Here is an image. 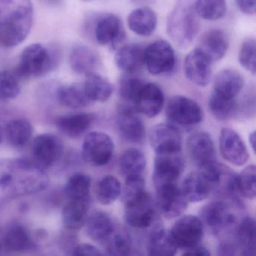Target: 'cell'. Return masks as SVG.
<instances>
[{"label": "cell", "mask_w": 256, "mask_h": 256, "mask_svg": "<svg viewBox=\"0 0 256 256\" xmlns=\"http://www.w3.org/2000/svg\"><path fill=\"white\" fill-rule=\"evenodd\" d=\"M2 162L0 166L2 199L36 192L47 185V176L38 164L22 160Z\"/></svg>", "instance_id": "cell-1"}, {"label": "cell", "mask_w": 256, "mask_h": 256, "mask_svg": "<svg viewBox=\"0 0 256 256\" xmlns=\"http://www.w3.org/2000/svg\"><path fill=\"white\" fill-rule=\"evenodd\" d=\"M31 0H0V42L6 48L22 44L34 22Z\"/></svg>", "instance_id": "cell-2"}, {"label": "cell", "mask_w": 256, "mask_h": 256, "mask_svg": "<svg viewBox=\"0 0 256 256\" xmlns=\"http://www.w3.org/2000/svg\"><path fill=\"white\" fill-rule=\"evenodd\" d=\"M194 2L196 0H178L167 18L168 35L181 49L188 48L194 42L200 28Z\"/></svg>", "instance_id": "cell-3"}, {"label": "cell", "mask_w": 256, "mask_h": 256, "mask_svg": "<svg viewBox=\"0 0 256 256\" xmlns=\"http://www.w3.org/2000/svg\"><path fill=\"white\" fill-rule=\"evenodd\" d=\"M60 56L56 47L31 44L22 52L16 74L23 78L41 77L59 65Z\"/></svg>", "instance_id": "cell-4"}, {"label": "cell", "mask_w": 256, "mask_h": 256, "mask_svg": "<svg viewBox=\"0 0 256 256\" xmlns=\"http://www.w3.org/2000/svg\"><path fill=\"white\" fill-rule=\"evenodd\" d=\"M144 65L152 76H166L176 67L173 47L166 40H156L144 48Z\"/></svg>", "instance_id": "cell-5"}, {"label": "cell", "mask_w": 256, "mask_h": 256, "mask_svg": "<svg viewBox=\"0 0 256 256\" xmlns=\"http://www.w3.org/2000/svg\"><path fill=\"white\" fill-rule=\"evenodd\" d=\"M114 150V145L110 136L103 132H92L84 140L82 158L90 166H106L112 160Z\"/></svg>", "instance_id": "cell-6"}, {"label": "cell", "mask_w": 256, "mask_h": 256, "mask_svg": "<svg viewBox=\"0 0 256 256\" xmlns=\"http://www.w3.org/2000/svg\"><path fill=\"white\" fill-rule=\"evenodd\" d=\"M125 205L126 222L134 228H148L158 220L156 203L148 193L145 192Z\"/></svg>", "instance_id": "cell-7"}, {"label": "cell", "mask_w": 256, "mask_h": 256, "mask_svg": "<svg viewBox=\"0 0 256 256\" xmlns=\"http://www.w3.org/2000/svg\"><path fill=\"white\" fill-rule=\"evenodd\" d=\"M202 224L214 235L229 230L236 222V216L228 204L216 200L205 205L200 212Z\"/></svg>", "instance_id": "cell-8"}, {"label": "cell", "mask_w": 256, "mask_h": 256, "mask_svg": "<svg viewBox=\"0 0 256 256\" xmlns=\"http://www.w3.org/2000/svg\"><path fill=\"white\" fill-rule=\"evenodd\" d=\"M166 115L172 124L182 126L197 125L203 119L200 106L192 98L182 96H175L169 100Z\"/></svg>", "instance_id": "cell-9"}, {"label": "cell", "mask_w": 256, "mask_h": 256, "mask_svg": "<svg viewBox=\"0 0 256 256\" xmlns=\"http://www.w3.org/2000/svg\"><path fill=\"white\" fill-rule=\"evenodd\" d=\"M169 234L178 248L186 250L200 244L203 238L204 226L198 217L184 216L174 223Z\"/></svg>", "instance_id": "cell-10"}, {"label": "cell", "mask_w": 256, "mask_h": 256, "mask_svg": "<svg viewBox=\"0 0 256 256\" xmlns=\"http://www.w3.org/2000/svg\"><path fill=\"white\" fill-rule=\"evenodd\" d=\"M92 35L100 46L115 49L125 38L120 19L113 14H103L94 20Z\"/></svg>", "instance_id": "cell-11"}, {"label": "cell", "mask_w": 256, "mask_h": 256, "mask_svg": "<svg viewBox=\"0 0 256 256\" xmlns=\"http://www.w3.org/2000/svg\"><path fill=\"white\" fill-rule=\"evenodd\" d=\"M184 169V160L180 152L156 154L152 174L156 188L168 184H176Z\"/></svg>", "instance_id": "cell-12"}, {"label": "cell", "mask_w": 256, "mask_h": 256, "mask_svg": "<svg viewBox=\"0 0 256 256\" xmlns=\"http://www.w3.org/2000/svg\"><path fill=\"white\" fill-rule=\"evenodd\" d=\"M187 149L194 164L202 170L217 162L215 145L208 133L199 132L192 134L187 140Z\"/></svg>", "instance_id": "cell-13"}, {"label": "cell", "mask_w": 256, "mask_h": 256, "mask_svg": "<svg viewBox=\"0 0 256 256\" xmlns=\"http://www.w3.org/2000/svg\"><path fill=\"white\" fill-rule=\"evenodd\" d=\"M156 190L157 208L166 218H176L185 212L188 200L176 184H168Z\"/></svg>", "instance_id": "cell-14"}, {"label": "cell", "mask_w": 256, "mask_h": 256, "mask_svg": "<svg viewBox=\"0 0 256 256\" xmlns=\"http://www.w3.org/2000/svg\"><path fill=\"white\" fill-rule=\"evenodd\" d=\"M62 140L50 133L38 134L32 142V154L40 167H50L54 164L64 154Z\"/></svg>", "instance_id": "cell-15"}, {"label": "cell", "mask_w": 256, "mask_h": 256, "mask_svg": "<svg viewBox=\"0 0 256 256\" xmlns=\"http://www.w3.org/2000/svg\"><path fill=\"white\" fill-rule=\"evenodd\" d=\"M150 142L156 154H174L180 152L182 137L175 126L160 124L150 131Z\"/></svg>", "instance_id": "cell-16"}, {"label": "cell", "mask_w": 256, "mask_h": 256, "mask_svg": "<svg viewBox=\"0 0 256 256\" xmlns=\"http://www.w3.org/2000/svg\"><path fill=\"white\" fill-rule=\"evenodd\" d=\"M116 125L120 134L127 142L139 144L144 140V124L136 108L122 104L118 110Z\"/></svg>", "instance_id": "cell-17"}, {"label": "cell", "mask_w": 256, "mask_h": 256, "mask_svg": "<svg viewBox=\"0 0 256 256\" xmlns=\"http://www.w3.org/2000/svg\"><path fill=\"white\" fill-rule=\"evenodd\" d=\"M212 62L200 49H193L184 60L186 77L194 85L206 86L212 78Z\"/></svg>", "instance_id": "cell-18"}, {"label": "cell", "mask_w": 256, "mask_h": 256, "mask_svg": "<svg viewBox=\"0 0 256 256\" xmlns=\"http://www.w3.org/2000/svg\"><path fill=\"white\" fill-rule=\"evenodd\" d=\"M220 148L222 156L230 164L244 166L248 158L246 146L240 136L228 128L222 130L220 137Z\"/></svg>", "instance_id": "cell-19"}, {"label": "cell", "mask_w": 256, "mask_h": 256, "mask_svg": "<svg viewBox=\"0 0 256 256\" xmlns=\"http://www.w3.org/2000/svg\"><path fill=\"white\" fill-rule=\"evenodd\" d=\"M228 47L229 38L226 32L220 29H211L200 36L198 48L215 62L226 56Z\"/></svg>", "instance_id": "cell-20"}, {"label": "cell", "mask_w": 256, "mask_h": 256, "mask_svg": "<svg viewBox=\"0 0 256 256\" xmlns=\"http://www.w3.org/2000/svg\"><path fill=\"white\" fill-rule=\"evenodd\" d=\"M244 85V77L239 72L226 68L214 78L212 92L223 98L234 100L242 90Z\"/></svg>", "instance_id": "cell-21"}, {"label": "cell", "mask_w": 256, "mask_h": 256, "mask_svg": "<svg viewBox=\"0 0 256 256\" xmlns=\"http://www.w3.org/2000/svg\"><path fill=\"white\" fill-rule=\"evenodd\" d=\"M164 96L162 90L154 83H145L136 102L138 112L148 118L157 116L162 110Z\"/></svg>", "instance_id": "cell-22"}, {"label": "cell", "mask_w": 256, "mask_h": 256, "mask_svg": "<svg viewBox=\"0 0 256 256\" xmlns=\"http://www.w3.org/2000/svg\"><path fill=\"white\" fill-rule=\"evenodd\" d=\"M114 61L121 71L126 74H134L144 65V48L140 44H126L118 49Z\"/></svg>", "instance_id": "cell-23"}, {"label": "cell", "mask_w": 256, "mask_h": 256, "mask_svg": "<svg viewBox=\"0 0 256 256\" xmlns=\"http://www.w3.org/2000/svg\"><path fill=\"white\" fill-rule=\"evenodd\" d=\"M127 24L130 30L136 35L148 37L155 32L158 18L154 10L148 6H140L130 13Z\"/></svg>", "instance_id": "cell-24"}, {"label": "cell", "mask_w": 256, "mask_h": 256, "mask_svg": "<svg viewBox=\"0 0 256 256\" xmlns=\"http://www.w3.org/2000/svg\"><path fill=\"white\" fill-rule=\"evenodd\" d=\"M181 190L188 202H199L209 197L212 186L204 174L194 172L186 176Z\"/></svg>", "instance_id": "cell-25"}, {"label": "cell", "mask_w": 256, "mask_h": 256, "mask_svg": "<svg viewBox=\"0 0 256 256\" xmlns=\"http://www.w3.org/2000/svg\"><path fill=\"white\" fill-rule=\"evenodd\" d=\"M88 236L96 242H103L115 230V224L110 216L103 211H94L88 216L85 223Z\"/></svg>", "instance_id": "cell-26"}, {"label": "cell", "mask_w": 256, "mask_h": 256, "mask_svg": "<svg viewBox=\"0 0 256 256\" xmlns=\"http://www.w3.org/2000/svg\"><path fill=\"white\" fill-rule=\"evenodd\" d=\"M70 64L74 72L88 76L95 72L100 59L97 54L88 46H76L70 52Z\"/></svg>", "instance_id": "cell-27"}, {"label": "cell", "mask_w": 256, "mask_h": 256, "mask_svg": "<svg viewBox=\"0 0 256 256\" xmlns=\"http://www.w3.org/2000/svg\"><path fill=\"white\" fill-rule=\"evenodd\" d=\"M94 120V116L91 114H74L58 118L56 125L62 134L72 138H77L90 128Z\"/></svg>", "instance_id": "cell-28"}, {"label": "cell", "mask_w": 256, "mask_h": 256, "mask_svg": "<svg viewBox=\"0 0 256 256\" xmlns=\"http://www.w3.org/2000/svg\"><path fill=\"white\" fill-rule=\"evenodd\" d=\"M90 199L70 200L62 210V222L70 230H79L84 226L89 210Z\"/></svg>", "instance_id": "cell-29"}, {"label": "cell", "mask_w": 256, "mask_h": 256, "mask_svg": "<svg viewBox=\"0 0 256 256\" xmlns=\"http://www.w3.org/2000/svg\"><path fill=\"white\" fill-rule=\"evenodd\" d=\"M176 250L178 247L170 238L169 232H166L160 224L152 228L148 245V252L150 256H174Z\"/></svg>", "instance_id": "cell-30"}, {"label": "cell", "mask_w": 256, "mask_h": 256, "mask_svg": "<svg viewBox=\"0 0 256 256\" xmlns=\"http://www.w3.org/2000/svg\"><path fill=\"white\" fill-rule=\"evenodd\" d=\"M56 97L60 104L70 108H82L92 102L86 96L83 84L60 86L56 91Z\"/></svg>", "instance_id": "cell-31"}, {"label": "cell", "mask_w": 256, "mask_h": 256, "mask_svg": "<svg viewBox=\"0 0 256 256\" xmlns=\"http://www.w3.org/2000/svg\"><path fill=\"white\" fill-rule=\"evenodd\" d=\"M236 244L245 256H254L256 250V221L252 217H246L240 223L236 234Z\"/></svg>", "instance_id": "cell-32"}, {"label": "cell", "mask_w": 256, "mask_h": 256, "mask_svg": "<svg viewBox=\"0 0 256 256\" xmlns=\"http://www.w3.org/2000/svg\"><path fill=\"white\" fill-rule=\"evenodd\" d=\"M86 76L83 84L88 98L94 102H104L109 100L113 92V86L108 80L96 72Z\"/></svg>", "instance_id": "cell-33"}, {"label": "cell", "mask_w": 256, "mask_h": 256, "mask_svg": "<svg viewBox=\"0 0 256 256\" xmlns=\"http://www.w3.org/2000/svg\"><path fill=\"white\" fill-rule=\"evenodd\" d=\"M6 132L7 139L12 146L24 148L32 138L34 127L26 120H13L7 124Z\"/></svg>", "instance_id": "cell-34"}, {"label": "cell", "mask_w": 256, "mask_h": 256, "mask_svg": "<svg viewBox=\"0 0 256 256\" xmlns=\"http://www.w3.org/2000/svg\"><path fill=\"white\" fill-rule=\"evenodd\" d=\"M120 166L121 172L126 178L143 176L146 168V158L139 150L130 149L122 154Z\"/></svg>", "instance_id": "cell-35"}, {"label": "cell", "mask_w": 256, "mask_h": 256, "mask_svg": "<svg viewBox=\"0 0 256 256\" xmlns=\"http://www.w3.org/2000/svg\"><path fill=\"white\" fill-rule=\"evenodd\" d=\"M4 245L8 251L20 252L29 250L32 246L30 235L22 226H12L6 232L4 239Z\"/></svg>", "instance_id": "cell-36"}, {"label": "cell", "mask_w": 256, "mask_h": 256, "mask_svg": "<svg viewBox=\"0 0 256 256\" xmlns=\"http://www.w3.org/2000/svg\"><path fill=\"white\" fill-rule=\"evenodd\" d=\"M144 84L145 82L142 79L133 74H126L122 76L120 79L119 94L124 104L132 106L136 108L138 97Z\"/></svg>", "instance_id": "cell-37"}, {"label": "cell", "mask_w": 256, "mask_h": 256, "mask_svg": "<svg viewBox=\"0 0 256 256\" xmlns=\"http://www.w3.org/2000/svg\"><path fill=\"white\" fill-rule=\"evenodd\" d=\"M91 178L84 174L72 175L67 181L64 188L66 196L70 200L90 199Z\"/></svg>", "instance_id": "cell-38"}, {"label": "cell", "mask_w": 256, "mask_h": 256, "mask_svg": "<svg viewBox=\"0 0 256 256\" xmlns=\"http://www.w3.org/2000/svg\"><path fill=\"white\" fill-rule=\"evenodd\" d=\"M194 7L198 17L209 22L220 20L227 13L226 0H196Z\"/></svg>", "instance_id": "cell-39"}, {"label": "cell", "mask_w": 256, "mask_h": 256, "mask_svg": "<svg viewBox=\"0 0 256 256\" xmlns=\"http://www.w3.org/2000/svg\"><path fill=\"white\" fill-rule=\"evenodd\" d=\"M122 193L121 184L118 178L112 175L104 176L96 187V198L103 205H108L118 199Z\"/></svg>", "instance_id": "cell-40"}, {"label": "cell", "mask_w": 256, "mask_h": 256, "mask_svg": "<svg viewBox=\"0 0 256 256\" xmlns=\"http://www.w3.org/2000/svg\"><path fill=\"white\" fill-rule=\"evenodd\" d=\"M108 254L112 256H127L130 254L132 242L126 232L115 230L103 242Z\"/></svg>", "instance_id": "cell-41"}, {"label": "cell", "mask_w": 256, "mask_h": 256, "mask_svg": "<svg viewBox=\"0 0 256 256\" xmlns=\"http://www.w3.org/2000/svg\"><path fill=\"white\" fill-rule=\"evenodd\" d=\"M209 107L211 113L216 118L220 120H226L236 112V100L235 98H223L212 92L210 97Z\"/></svg>", "instance_id": "cell-42"}, {"label": "cell", "mask_w": 256, "mask_h": 256, "mask_svg": "<svg viewBox=\"0 0 256 256\" xmlns=\"http://www.w3.org/2000/svg\"><path fill=\"white\" fill-rule=\"evenodd\" d=\"M256 169L254 164L247 166L236 176V188L239 194L248 199H254L256 194Z\"/></svg>", "instance_id": "cell-43"}, {"label": "cell", "mask_w": 256, "mask_h": 256, "mask_svg": "<svg viewBox=\"0 0 256 256\" xmlns=\"http://www.w3.org/2000/svg\"><path fill=\"white\" fill-rule=\"evenodd\" d=\"M19 77L16 73L0 72V101L12 100L20 94Z\"/></svg>", "instance_id": "cell-44"}, {"label": "cell", "mask_w": 256, "mask_h": 256, "mask_svg": "<svg viewBox=\"0 0 256 256\" xmlns=\"http://www.w3.org/2000/svg\"><path fill=\"white\" fill-rule=\"evenodd\" d=\"M238 60L242 68L253 76L256 74V42L254 38L250 37L242 42L238 54Z\"/></svg>", "instance_id": "cell-45"}, {"label": "cell", "mask_w": 256, "mask_h": 256, "mask_svg": "<svg viewBox=\"0 0 256 256\" xmlns=\"http://www.w3.org/2000/svg\"><path fill=\"white\" fill-rule=\"evenodd\" d=\"M145 192V181L143 176H128L126 179L122 192V202L126 204L140 197Z\"/></svg>", "instance_id": "cell-46"}, {"label": "cell", "mask_w": 256, "mask_h": 256, "mask_svg": "<svg viewBox=\"0 0 256 256\" xmlns=\"http://www.w3.org/2000/svg\"><path fill=\"white\" fill-rule=\"evenodd\" d=\"M73 254L74 256H102L103 253L97 247L90 244H84L78 246L74 250Z\"/></svg>", "instance_id": "cell-47"}, {"label": "cell", "mask_w": 256, "mask_h": 256, "mask_svg": "<svg viewBox=\"0 0 256 256\" xmlns=\"http://www.w3.org/2000/svg\"><path fill=\"white\" fill-rule=\"evenodd\" d=\"M236 6L241 12L246 16L256 14V0H235Z\"/></svg>", "instance_id": "cell-48"}, {"label": "cell", "mask_w": 256, "mask_h": 256, "mask_svg": "<svg viewBox=\"0 0 256 256\" xmlns=\"http://www.w3.org/2000/svg\"><path fill=\"white\" fill-rule=\"evenodd\" d=\"M238 244L224 241L218 245L217 252L218 256H235L238 253Z\"/></svg>", "instance_id": "cell-49"}, {"label": "cell", "mask_w": 256, "mask_h": 256, "mask_svg": "<svg viewBox=\"0 0 256 256\" xmlns=\"http://www.w3.org/2000/svg\"><path fill=\"white\" fill-rule=\"evenodd\" d=\"M184 256H209L210 253L208 251V248L202 246H194L192 248H187L184 252Z\"/></svg>", "instance_id": "cell-50"}, {"label": "cell", "mask_w": 256, "mask_h": 256, "mask_svg": "<svg viewBox=\"0 0 256 256\" xmlns=\"http://www.w3.org/2000/svg\"><path fill=\"white\" fill-rule=\"evenodd\" d=\"M41 1L43 4L52 7L58 6L64 2V0H41Z\"/></svg>", "instance_id": "cell-51"}, {"label": "cell", "mask_w": 256, "mask_h": 256, "mask_svg": "<svg viewBox=\"0 0 256 256\" xmlns=\"http://www.w3.org/2000/svg\"><path fill=\"white\" fill-rule=\"evenodd\" d=\"M131 1L133 4H137V5L139 6H146L150 5V4H152V2H155V0H131Z\"/></svg>", "instance_id": "cell-52"}, {"label": "cell", "mask_w": 256, "mask_h": 256, "mask_svg": "<svg viewBox=\"0 0 256 256\" xmlns=\"http://www.w3.org/2000/svg\"><path fill=\"white\" fill-rule=\"evenodd\" d=\"M250 143L251 144L252 148L253 150L254 151V145H256V132H253L251 134H250Z\"/></svg>", "instance_id": "cell-53"}, {"label": "cell", "mask_w": 256, "mask_h": 256, "mask_svg": "<svg viewBox=\"0 0 256 256\" xmlns=\"http://www.w3.org/2000/svg\"><path fill=\"white\" fill-rule=\"evenodd\" d=\"M2 142V131H1V128H0V143Z\"/></svg>", "instance_id": "cell-54"}, {"label": "cell", "mask_w": 256, "mask_h": 256, "mask_svg": "<svg viewBox=\"0 0 256 256\" xmlns=\"http://www.w3.org/2000/svg\"><path fill=\"white\" fill-rule=\"evenodd\" d=\"M84 1H91V0H84Z\"/></svg>", "instance_id": "cell-55"}, {"label": "cell", "mask_w": 256, "mask_h": 256, "mask_svg": "<svg viewBox=\"0 0 256 256\" xmlns=\"http://www.w3.org/2000/svg\"><path fill=\"white\" fill-rule=\"evenodd\" d=\"M0 248H1V244H0Z\"/></svg>", "instance_id": "cell-56"}]
</instances>
